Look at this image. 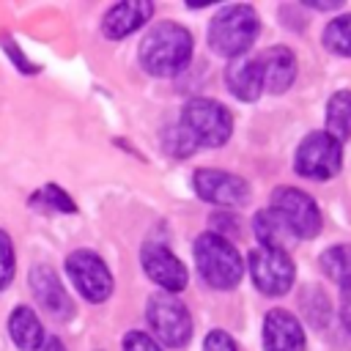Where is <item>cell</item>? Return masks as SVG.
<instances>
[{
  "label": "cell",
  "instance_id": "4fadbf2b",
  "mask_svg": "<svg viewBox=\"0 0 351 351\" xmlns=\"http://www.w3.org/2000/svg\"><path fill=\"white\" fill-rule=\"evenodd\" d=\"M266 351H304V329L288 310H271L263 321Z\"/></svg>",
  "mask_w": 351,
  "mask_h": 351
},
{
  "label": "cell",
  "instance_id": "d6986e66",
  "mask_svg": "<svg viewBox=\"0 0 351 351\" xmlns=\"http://www.w3.org/2000/svg\"><path fill=\"white\" fill-rule=\"evenodd\" d=\"M326 129H329L326 134L335 137L337 143L351 137V93L348 90H337L329 99V107H326Z\"/></svg>",
  "mask_w": 351,
  "mask_h": 351
},
{
  "label": "cell",
  "instance_id": "2e32d148",
  "mask_svg": "<svg viewBox=\"0 0 351 351\" xmlns=\"http://www.w3.org/2000/svg\"><path fill=\"white\" fill-rule=\"evenodd\" d=\"M225 82H228V90L236 99L255 101L263 90V74H261L258 58H244V60L230 63L228 71H225Z\"/></svg>",
  "mask_w": 351,
  "mask_h": 351
},
{
  "label": "cell",
  "instance_id": "7a4b0ae2",
  "mask_svg": "<svg viewBox=\"0 0 351 351\" xmlns=\"http://www.w3.org/2000/svg\"><path fill=\"white\" fill-rule=\"evenodd\" d=\"M195 261L203 282H208L217 291L233 288L244 271L236 247L219 233H203L195 241Z\"/></svg>",
  "mask_w": 351,
  "mask_h": 351
},
{
  "label": "cell",
  "instance_id": "603a6c76",
  "mask_svg": "<svg viewBox=\"0 0 351 351\" xmlns=\"http://www.w3.org/2000/svg\"><path fill=\"white\" fill-rule=\"evenodd\" d=\"M14 277V247H11V239L0 230V291L11 282Z\"/></svg>",
  "mask_w": 351,
  "mask_h": 351
},
{
  "label": "cell",
  "instance_id": "7c38bea8",
  "mask_svg": "<svg viewBox=\"0 0 351 351\" xmlns=\"http://www.w3.org/2000/svg\"><path fill=\"white\" fill-rule=\"evenodd\" d=\"M143 266L148 271V277L154 282H159L165 291L176 293V291H184L186 288V269L184 263L167 250V247H159V244H145L143 250Z\"/></svg>",
  "mask_w": 351,
  "mask_h": 351
},
{
  "label": "cell",
  "instance_id": "83f0119b",
  "mask_svg": "<svg viewBox=\"0 0 351 351\" xmlns=\"http://www.w3.org/2000/svg\"><path fill=\"white\" fill-rule=\"evenodd\" d=\"M5 52H8V55H14V60L19 63V69H22V71H36V66H30V63L22 58V52L16 49V44H14V41H8V38H5Z\"/></svg>",
  "mask_w": 351,
  "mask_h": 351
},
{
  "label": "cell",
  "instance_id": "5bb4252c",
  "mask_svg": "<svg viewBox=\"0 0 351 351\" xmlns=\"http://www.w3.org/2000/svg\"><path fill=\"white\" fill-rule=\"evenodd\" d=\"M154 14V5L148 0H126L112 5L104 19H101V30L107 38H126L129 33H134L140 25L148 22V16Z\"/></svg>",
  "mask_w": 351,
  "mask_h": 351
},
{
  "label": "cell",
  "instance_id": "5b68a950",
  "mask_svg": "<svg viewBox=\"0 0 351 351\" xmlns=\"http://www.w3.org/2000/svg\"><path fill=\"white\" fill-rule=\"evenodd\" d=\"M269 211H274L285 225L288 230L296 236V239H313L318 230H321V214H318V206L313 203L310 195L293 189V186H277L271 192V206Z\"/></svg>",
  "mask_w": 351,
  "mask_h": 351
},
{
  "label": "cell",
  "instance_id": "4316f807",
  "mask_svg": "<svg viewBox=\"0 0 351 351\" xmlns=\"http://www.w3.org/2000/svg\"><path fill=\"white\" fill-rule=\"evenodd\" d=\"M340 318H343L346 329L351 332V280L340 285Z\"/></svg>",
  "mask_w": 351,
  "mask_h": 351
},
{
  "label": "cell",
  "instance_id": "e0dca14e",
  "mask_svg": "<svg viewBox=\"0 0 351 351\" xmlns=\"http://www.w3.org/2000/svg\"><path fill=\"white\" fill-rule=\"evenodd\" d=\"M8 332H11V340L16 343V348H22V351H38V346L44 340V329H41L38 315L25 304H19L11 313Z\"/></svg>",
  "mask_w": 351,
  "mask_h": 351
},
{
  "label": "cell",
  "instance_id": "6da1fadb",
  "mask_svg": "<svg viewBox=\"0 0 351 351\" xmlns=\"http://www.w3.org/2000/svg\"><path fill=\"white\" fill-rule=\"evenodd\" d=\"M192 58V36L176 22H162L151 27L140 44V63L154 77L178 74Z\"/></svg>",
  "mask_w": 351,
  "mask_h": 351
},
{
  "label": "cell",
  "instance_id": "9a60e30c",
  "mask_svg": "<svg viewBox=\"0 0 351 351\" xmlns=\"http://www.w3.org/2000/svg\"><path fill=\"white\" fill-rule=\"evenodd\" d=\"M261 63V74H263V88L271 93H282L285 88H291L293 77H296V58L288 47H271L263 49L258 55Z\"/></svg>",
  "mask_w": 351,
  "mask_h": 351
},
{
  "label": "cell",
  "instance_id": "3957f363",
  "mask_svg": "<svg viewBox=\"0 0 351 351\" xmlns=\"http://www.w3.org/2000/svg\"><path fill=\"white\" fill-rule=\"evenodd\" d=\"M258 14L250 5H225L208 25V44L222 58L241 55L258 38Z\"/></svg>",
  "mask_w": 351,
  "mask_h": 351
},
{
  "label": "cell",
  "instance_id": "f1b7e54d",
  "mask_svg": "<svg viewBox=\"0 0 351 351\" xmlns=\"http://www.w3.org/2000/svg\"><path fill=\"white\" fill-rule=\"evenodd\" d=\"M44 351H66V346H63L58 337H49L47 346H44Z\"/></svg>",
  "mask_w": 351,
  "mask_h": 351
},
{
  "label": "cell",
  "instance_id": "ba28073f",
  "mask_svg": "<svg viewBox=\"0 0 351 351\" xmlns=\"http://www.w3.org/2000/svg\"><path fill=\"white\" fill-rule=\"evenodd\" d=\"M293 261L288 258V252L282 250H269V247H258L250 252V277L255 282V288L266 296H282L291 291L293 285Z\"/></svg>",
  "mask_w": 351,
  "mask_h": 351
},
{
  "label": "cell",
  "instance_id": "d4e9b609",
  "mask_svg": "<svg viewBox=\"0 0 351 351\" xmlns=\"http://www.w3.org/2000/svg\"><path fill=\"white\" fill-rule=\"evenodd\" d=\"M123 348H126V351H162L145 332H129V335L123 337Z\"/></svg>",
  "mask_w": 351,
  "mask_h": 351
},
{
  "label": "cell",
  "instance_id": "ac0fdd59",
  "mask_svg": "<svg viewBox=\"0 0 351 351\" xmlns=\"http://www.w3.org/2000/svg\"><path fill=\"white\" fill-rule=\"evenodd\" d=\"M252 225H255L258 241H261L263 247H269V250H282V252H285V247L296 241V236L288 230V225H285L274 211H269V208L258 211L255 219H252Z\"/></svg>",
  "mask_w": 351,
  "mask_h": 351
},
{
  "label": "cell",
  "instance_id": "7402d4cb",
  "mask_svg": "<svg viewBox=\"0 0 351 351\" xmlns=\"http://www.w3.org/2000/svg\"><path fill=\"white\" fill-rule=\"evenodd\" d=\"M30 203H47L49 208H60V211H74V203L69 200V195L63 192V189H58V186H44L38 195H33V200Z\"/></svg>",
  "mask_w": 351,
  "mask_h": 351
},
{
  "label": "cell",
  "instance_id": "52a82bcc",
  "mask_svg": "<svg viewBox=\"0 0 351 351\" xmlns=\"http://www.w3.org/2000/svg\"><path fill=\"white\" fill-rule=\"evenodd\" d=\"M145 315H148V324L156 332V337L170 348L184 346L192 335V318H189L186 307L170 293H154L148 299Z\"/></svg>",
  "mask_w": 351,
  "mask_h": 351
},
{
  "label": "cell",
  "instance_id": "ffe728a7",
  "mask_svg": "<svg viewBox=\"0 0 351 351\" xmlns=\"http://www.w3.org/2000/svg\"><path fill=\"white\" fill-rule=\"evenodd\" d=\"M321 269L326 271L329 280L335 282H348L351 280V244H337V247H329L324 255H321Z\"/></svg>",
  "mask_w": 351,
  "mask_h": 351
},
{
  "label": "cell",
  "instance_id": "44dd1931",
  "mask_svg": "<svg viewBox=\"0 0 351 351\" xmlns=\"http://www.w3.org/2000/svg\"><path fill=\"white\" fill-rule=\"evenodd\" d=\"M324 44L326 49H332L335 55H346L351 58V14H343L337 19H332L324 30Z\"/></svg>",
  "mask_w": 351,
  "mask_h": 351
},
{
  "label": "cell",
  "instance_id": "484cf974",
  "mask_svg": "<svg viewBox=\"0 0 351 351\" xmlns=\"http://www.w3.org/2000/svg\"><path fill=\"white\" fill-rule=\"evenodd\" d=\"M203 351H239V348H236V343L230 340V335H225L222 329H214V332L206 337Z\"/></svg>",
  "mask_w": 351,
  "mask_h": 351
},
{
  "label": "cell",
  "instance_id": "9c48e42d",
  "mask_svg": "<svg viewBox=\"0 0 351 351\" xmlns=\"http://www.w3.org/2000/svg\"><path fill=\"white\" fill-rule=\"evenodd\" d=\"M66 271H69L71 282L77 285V291L93 304L104 302L112 293V274L104 266V261L90 250L71 252L66 261Z\"/></svg>",
  "mask_w": 351,
  "mask_h": 351
},
{
  "label": "cell",
  "instance_id": "cb8c5ba5",
  "mask_svg": "<svg viewBox=\"0 0 351 351\" xmlns=\"http://www.w3.org/2000/svg\"><path fill=\"white\" fill-rule=\"evenodd\" d=\"M310 296H313V302L304 299V313H307V318H310L313 326H324V324H326V313H329L326 296H324L321 291H313Z\"/></svg>",
  "mask_w": 351,
  "mask_h": 351
},
{
  "label": "cell",
  "instance_id": "8fae6325",
  "mask_svg": "<svg viewBox=\"0 0 351 351\" xmlns=\"http://www.w3.org/2000/svg\"><path fill=\"white\" fill-rule=\"evenodd\" d=\"M30 288H33L38 307H44V313H49L55 321H66L74 315V304H71L66 288L60 285L58 274L49 266L38 263L30 269Z\"/></svg>",
  "mask_w": 351,
  "mask_h": 351
},
{
  "label": "cell",
  "instance_id": "8992f818",
  "mask_svg": "<svg viewBox=\"0 0 351 351\" xmlns=\"http://www.w3.org/2000/svg\"><path fill=\"white\" fill-rule=\"evenodd\" d=\"M343 165V151L340 143L335 137H329L326 132H313L302 140V145L296 148V159L293 167L299 176L304 178H318L326 181L332 176H337Z\"/></svg>",
  "mask_w": 351,
  "mask_h": 351
},
{
  "label": "cell",
  "instance_id": "277c9868",
  "mask_svg": "<svg viewBox=\"0 0 351 351\" xmlns=\"http://www.w3.org/2000/svg\"><path fill=\"white\" fill-rule=\"evenodd\" d=\"M181 132L195 143V145H222L230 132L233 121L230 112L214 101V99H192L181 110Z\"/></svg>",
  "mask_w": 351,
  "mask_h": 351
},
{
  "label": "cell",
  "instance_id": "30bf717a",
  "mask_svg": "<svg viewBox=\"0 0 351 351\" xmlns=\"http://www.w3.org/2000/svg\"><path fill=\"white\" fill-rule=\"evenodd\" d=\"M195 192L217 206H241L250 195L244 178L230 176L225 170H197L195 173Z\"/></svg>",
  "mask_w": 351,
  "mask_h": 351
}]
</instances>
